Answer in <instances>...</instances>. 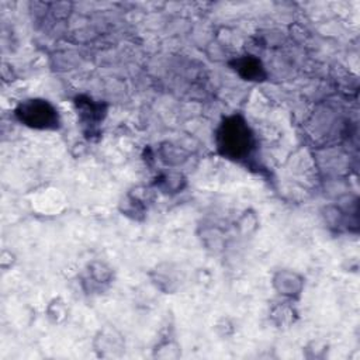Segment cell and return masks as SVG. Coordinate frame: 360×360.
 <instances>
[{
	"mask_svg": "<svg viewBox=\"0 0 360 360\" xmlns=\"http://www.w3.org/2000/svg\"><path fill=\"white\" fill-rule=\"evenodd\" d=\"M329 346L325 340L321 339H314L307 343L304 347V356L307 359H325L328 356Z\"/></svg>",
	"mask_w": 360,
	"mask_h": 360,
	"instance_id": "9a60e30c",
	"label": "cell"
},
{
	"mask_svg": "<svg viewBox=\"0 0 360 360\" xmlns=\"http://www.w3.org/2000/svg\"><path fill=\"white\" fill-rule=\"evenodd\" d=\"M155 359H179L181 356V347L180 345L176 342L174 338H163L160 339L156 346L153 347V354Z\"/></svg>",
	"mask_w": 360,
	"mask_h": 360,
	"instance_id": "8fae6325",
	"label": "cell"
},
{
	"mask_svg": "<svg viewBox=\"0 0 360 360\" xmlns=\"http://www.w3.org/2000/svg\"><path fill=\"white\" fill-rule=\"evenodd\" d=\"M271 285L281 298L295 301L304 291L305 278L295 270L280 269L273 274Z\"/></svg>",
	"mask_w": 360,
	"mask_h": 360,
	"instance_id": "277c9868",
	"label": "cell"
},
{
	"mask_svg": "<svg viewBox=\"0 0 360 360\" xmlns=\"http://www.w3.org/2000/svg\"><path fill=\"white\" fill-rule=\"evenodd\" d=\"M114 278V270L103 260H91L83 270L82 285L86 291H103Z\"/></svg>",
	"mask_w": 360,
	"mask_h": 360,
	"instance_id": "8992f818",
	"label": "cell"
},
{
	"mask_svg": "<svg viewBox=\"0 0 360 360\" xmlns=\"http://www.w3.org/2000/svg\"><path fill=\"white\" fill-rule=\"evenodd\" d=\"M152 284L165 294H173L181 284L180 269L170 262H162L149 271Z\"/></svg>",
	"mask_w": 360,
	"mask_h": 360,
	"instance_id": "52a82bcc",
	"label": "cell"
},
{
	"mask_svg": "<svg viewBox=\"0 0 360 360\" xmlns=\"http://www.w3.org/2000/svg\"><path fill=\"white\" fill-rule=\"evenodd\" d=\"M184 186H186L184 176L174 172L162 174L156 181V187H159L163 193H179L184 188Z\"/></svg>",
	"mask_w": 360,
	"mask_h": 360,
	"instance_id": "4fadbf2b",
	"label": "cell"
},
{
	"mask_svg": "<svg viewBox=\"0 0 360 360\" xmlns=\"http://www.w3.org/2000/svg\"><path fill=\"white\" fill-rule=\"evenodd\" d=\"M15 118L25 127L38 131H58L60 117L56 107L45 98H25L14 110Z\"/></svg>",
	"mask_w": 360,
	"mask_h": 360,
	"instance_id": "7a4b0ae2",
	"label": "cell"
},
{
	"mask_svg": "<svg viewBox=\"0 0 360 360\" xmlns=\"http://www.w3.org/2000/svg\"><path fill=\"white\" fill-rule=\"evenodd\" d=\"M45 315L55 325L63 323L69 316V308L66 301L62 297L52 298L45 308Z\"/></svg>",
	"mask_w": 360,
	"mask_h": 360,
	"instance_id": "7c38bea8",
	"label": "cell"
},
{
	"mask_svg": "<svg viewBox=\"0 0 360 360\" xmlns=\"http://www.w3.org/2000/svg\"><path fill=\"white\" fill-rule=\"evenodd\" d=\"M201 243L205 246L207 250H211L212 253H218L225 246V238L219 228L217 226H202L200 232Z\"/></svg>",
	"mask_w": 360,
	"mask_h": 360,
	"instance_id": "30bf717a",
	"label": "cell"
},
{
	"mask_svg": "<svg viewBox=\"0 0 360 360\" xmlns=\"http://www.w3.org/2000/svg\"><path fill=\"white\" fill-rule=\"evenodd\" d=\"M73 103L83 128H87V134L93 135L97 132L98 125L107 114V105L87 96H77Z\"/></svg>",
	"mask_w": 360,
	"mask_h": 360,
	"instance_id": "5b68a950",
	"label": "cell"
},
{
	"mask_svg": "<svg viewBox=\"0 0 360 360\" xmlns=\"http://www.w3.org/2000/svg\"><path fill=\"white\" fill-rule=\"evenodd\" d=\"M93 350L101 359L121 357L125 353L124 335L114 325H103L93 338Z\"/></svg>",
	"mask_w": 360,
	"mask_h": 360,
	"instance_id": "3957f363",
	"label": "cell"
},
{
	"mask_svg": "<svg viewBox=\"0 0 360 360\" xmlns=\"http://www.w3.org/2000/svg\"><path fill=\"white\" fill-rule=\"evenodd\" d=\"M218 155L233 162L248 160L256 149L255 134L242 114L225 117L215 131Z\"/></svg>",
	"mask_w": 360,
	"mask_h": 360,
	"instance_id": "6da1fadb",
	"label": "cell"
},
{
	"mask_svg": "<svg viewBox=\"0 0 360 360\" xmlns=\"http://www.w3.org/2000/svg\"><path fill=\"white\" fill-rule=\"evenodd\" d=\"M292 302L294 301L281 298L280 301H277L271 305L269 316L277 328H283V329L290 328L297 321L298 314H297Z\"/></svg>",
	"mask_w": 360,
	"mask_h": 360,
	"instance_id": "9c48e42d",
	"label": "cell"
},
{
	"mask_svg": "<svg viewBox=\"0 0 360 360\" xmlns=\"http://www.w3.org/2000/svg\"><path fill=\"white\" fill-rule=\"evenodd\" d=\"M229 66L243 80L263 82L267 79V73L262 60L253 55H243V56L233 58L229 62Z\"/></svg>",
	"mask_w": 360,
	"mask_h": 360,
	"instance_id": "ba28073f",
	"label": "cell"
},
{
	"mask_svg": "<svg viewBox=\"0 0 360 360\" xmlns=\"http://www.w3.org/2000/svg\"><path fill=\"white\" fill-rule=\"evenodd\" d=\"M235 225L242 235H252L256 232V229L259 226V218L255 211L245 210L240 214V217L238 218V221L235 222Z\"/></svg>",
	"mask_w": 360,
	"mask_h": 360,
	"instance_id": "5bb4252c",
	"label": "cell"
}]
</instances>
